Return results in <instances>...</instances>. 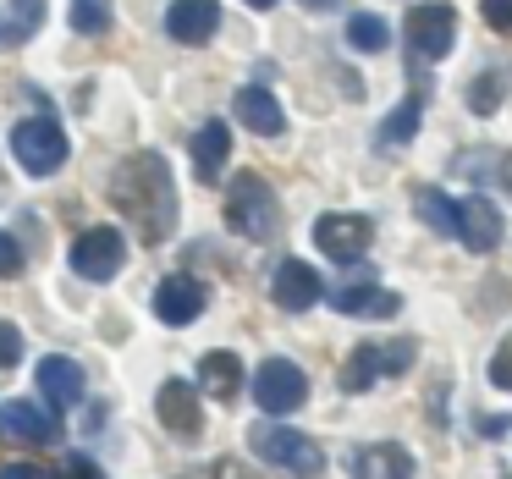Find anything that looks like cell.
<instances>
[{"label": "cell", "instance_id": "cell-23", "mask_svg": "<svg viewBox=\"0 0 512 479\" xmlns=\"http://www.w3.org/2000/svg\"><path fill=\"white\" fill-rule=\"evenodd\" d=\"M457 166H463L468 177H485V182H496V188L512 199V155H507V149H479V155H463Z\"/></svg>", "mask_w": 512, "mask_h": 479}, {"label": "cell", "instance_id": "cell-36", "mask_svg": "<svg viewBox=\"0 0 512 479\" xmlns=\"http://www.w3.org/2000/svg\"><path fill=\"white\" fill-rule=\"evenodd\" d=\"M479 430H485V435H512V419H485Z\"/></svg>", "mask_w": 512, "mask_h": 479}, {"label": "cell", "instance_id": "cell-39", "mask_svg": "<svg viewBox=\"0 0 512 479\" xmlns=\"http://www.w3.org/2000/svg\"><path fill=\"white\" fill-rule=\"evenodd\" d=\"M248 6H254V12H270V6H276V0H248Z\"/></svg>", "mask_w": 512, "mask_h": 479}, {"label": "cell", "instance_id": "cell-18", "mask_svg": "<svg viewBox=\"0 0 512 479\" xmlns=\"http://www.w3.org/2000/svg\"><path fill=\"white\" fill-rule=\"evenodd\" d=\"M353 479H413V457L408 446H358L353 452Z\"/></svg>", "mask_w": 512, "mask_h": 479}, {"label": "cell", "instance_id": "cell-33", "mask_svg": "<svg viewBox=\"0 0 512 479\" xmlns=\"http://www.w3.org/2000/svg\"><path fill=\"white\" fill-rule=\"evenodd\" d=\"M61 479H105V474L89 463V457H78V452H72L67 463H61Z\"/></svg>", "mask_w": 512, "mask_h": 479}, {"label": "cell", "instance_id": "cell-13", "mask_svg": "<svg viewBox=\"0 0 512 479\" xmlns=\"http://www.w3.org/2000/svg\"><path fill=\"white\" fill-rule=\"evenodd\" d=\"M457 243H468V254H490L501 243V210L479 193H468L457 204Z\"/></svg>", "mask_w": 512, "mask_h": 479}, {"label": "cell", "instance_id": "cell-24", "mask_svg": "<svg viewBox=\"0 0 512 479\" xmlns=\"http://www.w3.org/2000/svg\"><path fill=\"white\" fill-rule=\"evenodd\" d=\"M413 210H419V221L430 226L435 237H457V204L446 199L441 188H424L419 199H413Z\"/></svg>", "mask_w": 512, "mask_h": 479}, {"label": "cell", "instance_id": "cell-20", "mask_svg": "<svg viewBox=\"0 0 512 479\" xmlns=\"http://www.w3.org/2000/svg\"><path fill=\"white\" fill-rule=\"evenodd\" d=\"M226 155H232V127L226 122H204L199 133H193V171H199L204 182L221 177Z\"/></svg>", "mask_w": 512, "mask_h": 479}, {"label": "cell", "instance_id": "cell-38", "mask_svg": "<svg viewBox=\"0 0 512 479\" xmlns=\"http://www.w3.org/2000/svg\"><path fill=\"white\" fill-rule=\"evenodd\" d=\"M0 45H17V28H6V23H0Z\"/></svg>", "mask_w": 512, "mask_h": 479}, {"label": "cell", "instance_id": "cell-12", "mask_svg": "<svg viewBox=\"0 0 512 479\" xmlns=\"http://www.w3.org/2000/svg\"><path fill=\"white\" fill-rule=\"evenodd\" d=\"M270 298L292 314L314 309V303H320V270H309L303 259H281V265L270 270Z\"/></svg>", "mask_w": 512, "mask_h": 479}, {"label": "cell", "instance_id": "cell-30", "mask_svg": "<svg viewBox=\"0 0 512 479\" xmlns=\"http://www.w3.org/2000/svg\"><path fill=\"white\" fill-rule=\"evenodd\" d=\"M23 364V336H17L12 320H0V369H12Z\"/></svg>", "mask_w": 512, "mask_h": 479}, {"label": "cell", "instance_id": "cell-25", "mask_svg": "<svg viewBox=\"0 0 512 479\" xmlns=\"http://www.w3.org/2000/svg\"><path fill=\"white\" fill-rule=\"evenodd\" d=\"M347 45H353V50H364V56H380V50L391 45V28L380 23V17L358 12L353 23H347Z\"/></svg>", "mask_w": 512, "mask_h": 479}, {"label": "cell", "instance_id": "cell-16", "mask_svg": "<svg viewBox=\"0 0 512 479\" xmlns=\"http://www.w3.org/2000/svg\"><path fill=\"white\" fill-rule=\"evenodd\" d=\"M232 111H237V122H243L248 133H259V138H281V127H287V116H281L276 94H270V89H259V83L237 89Z\"/></svg>", "mask_w": 512, "mask_h": 479}, {"label": "cell", "instance_id": "cell-37", "mask_svg": "<svg viewBox=\"0 0 512 479\" xmlns=\"http://www.w3.org/2000/svg\"><path fill=\"white\" fill-rule=\"evenodd\" d=\"M298 6H309V12H331V6H342V0H298Z\"/></svg>", "mask_w": 512, "mask_h": 479}, {"label": "cell", "instance_id": "cell-5", "mask_svg": "<svg viewBox=\"0 0 512 479\" xmlns=\"http://www.w3.org/2000/svg\"><path fill=\"white\" fill-rule=\"evenodd\" d=\"M12 155L23 171H34V177H50V171L67 160V133H61L56 116H28V122L12 127Z\"/></svg>", "mask_w": 512, "mask_h": 479}, {"label": "cell", "instance_id": "cell-10", "mask_svg": "<svg viewBox=\"0 0 512 479\" xmlns=\"http://www.w3.org/2000/svg\"><path fill=\"white\" fill-rule=\"evenodd\" d=\"M0 441L6 446H50L56 441V419L28 397L0 402Z\"/></svg>", "mask_w": 512, "mask_h": 479}, {"label": "cell", "instance_id": "cell-11", "mask_svg": "<svg viewBox=\"0 0 512 479\" xmlns=\"http://www.w3.org/2000/svg\"><path fill=\"white\" fill-rule=\"evenodd\" d=\"M155 314L160 325H171V331H182V325H193L204 314V287L188 276V270H177V276H166L155 287Z\"/></svg>", "mask_w": 512, "mask_h": 479}, {"label": "cell", "instance_id": "cell-22", "mask_svg": "<svg viewBox=\"0 0 512 479\" xmlns=\"http://www.w3.org/2000/svg\"><path fill=\"white\" fill-rule=\"evenodd\" d=\"M419 111H424V89H413L408 100H402L397 111H391L386 122L375 127V144H380V149H402L413 133H419Z\"/></svg>", "mask_w": 512, "mask_h": 479}, {"label": "cell", "instance_id": "cell-9", "mask_svg": "<svg viewBox=\"0 0 512 479\" xmlns=\"http://www.w3.org/2000/svg\"><path fill=\"white\" fill-rule=\"evenodd\" d=\"M127 259V237L116 232V226H89V232L72 243V270H78L83 281H111L116 270H122Z\"/></svg>", "mask_w": 512, "mask_h": 479}, {"label": "cell", "instance_id": "cell-4", "mask_svg": "<svg viewBox=\"0 0 512 479\" xmlns=\"http://www.w3.org/2000/svg\"><path fill=\"white\" fill-rule=\"evenodd\" d=\"M413 353H419V342H413V336L353 347V358L342 364V391H369L380 375H402V369H413Z\"/></svg>", "mask_w": 512, "mask_h": 479}, {"label": "cell", "instance_id": "cell-29", "mask_svg": "<svg viewBox=\"0 0 512 479\" xmlns=\"http://www.w3.org/2000/svg\"><path fill=\"white\" fill-rule=\"evenodd\" d=\"M490 386H496V391H512V336L496 347V358H490Z\"/></svg>", "mask_w": 512, "mask_h": 479}, {"label": "cell", "instance_id": "cell-28", "mask_svg": "<svg viewBox=\"0 0 512 479\" xmlns=\"http://www.w3.org/2000/svg\"><path fill=\"white\" fill-rule=\"evenodd\" d=\"M39 23H45V0H12V28H17V39H28Z\"/></svg>", "mask_w": 512, "mask_h": 479}, {"label": "cell", "instance_id": "cell-17", "mask_svg": "<svg viewBox=\"0 0 512 479\" xmlns=\"http://www.w3.org/2000/svg\"><path fill=\"white\" fill-rule=\"evenodd\" d=\"M39 391H45V402L56 413H72L83 402V369L72 358H45L39 364Z\"/></svg>", "mask_w": 512, "mask_h": 479}, {"label": "cell", "instance_id": "cell-14", "mask_svg": "<svg viewBox=\"0 0 512 479\" xmlns=\"http://www.w3.org/2000/svg\"><path fill=\"white\" fill-rule=\"evenodd\" d=\"M215 28H221V6L215 0H171L166 34L177 45H204V39H215Z\"/></svg>", "mask_w": 512, "mask_h": 479}, {"label": "cell", "instance_id": "cell-19", "mask_svg": "<svg viewBox=\"0 0 512 479\" xmlns=\"http://www.w3.org/2000/svg\"><path fill=\"white\" fill-rule=\"evenodd\" d=\"M199 380H204V391H210L215 402H232L237 391H243V358L226 353V347H215V353L199 358Z\"/></svg>", "mask_w": 512, "mask_h": 479}, {"label": "cell", "instance_id": "cell-6", "mask_svg": "<svg viewBox=\"0 0 512 479\" xmlns=\"http://www.w3.org/2000/svg\"><path fill=\"white\" fill-rule=\"evenodd\" d=\"M254 402L265 413H298L309 402V375L292 358H265L254 369Z\"/></svg>", "mask_w": 512, "mask_h": 479}, {"label": "cell", "instance_id": "cell-8", "mask_svg": "<svg viewBox=\"0 0 512 479\" xmlns=\"http://www.w3.org/2000/svg\"><path fill=\"white\" fill-rule=\"evenodd\" d=\"M369 243H375L369 215H320L314 221V248L325 259H336V265H358L369 254Z\"/></svg>", "mask_w": 512, "mask_h": 479}, {"label": "cell", "instance_id": "cell-35", "mask_svg": "<svg viewBox=\"0 0 512 479\" xmlns=\"http://www.w3.org/2000/svg\"><path fill=\"white\" fill-rule=\"evenodd\" d=\"M188 479H243V468H237V463H215V468H204V474H188Z\"/></svg>", "mask_w": 512, "mask_h": 479}, {"label": "cell", "instance_id": "cell-26", "mask_svg": "<svg viewBox=\"0 0 512 479\" xmlns=\"http://www.w3.org/2000/svg\"><path fill=\"white\" fill-rule=\"evenodd\" d=\"M67 17H72V34H105L111 28V0H72L67 6Z\"/></svg>", "mask_w": 512, "mask_h": 479}, {"label": "cell", "instance_id": "cell-1", "mask_svg": "<svg viewBox=\"0 0 512 479\" xmlns=\"http://www.w3.org/2000/svg\"><path fill=\"white\" fill-rule=\"evenodd\" d=\"M111 199L122 210L127 226H138L144 243H166L177 232V188H171V166L166 155L144 149V155H127L111 171Z\"/></svg>", "mask_w": 512, "mask_h": 479}, {"label": "cell", "instance_id": "cell-27", "mask_svg": "<svg viewBox=\"0 0 512 479\" xmlns=\"http://www.w3.org/2000/svg\"><path fill=\"white\" fill-rule=\"evenodd\" d=\"M468 111L474 116H496L501 111V78L496 72H485V78L468 83Z\"/></svg>", "mask_w": 512, "mask_h": 479}, {"label": "cell", "instance_id": "cell-15", "mask_svg": "<svg viewBox=\"0 0 512 479\" xmlns=\"http://www.w3.org/2000/svg\"><path fill=\"white\" fill-rule=\"evenodd\" d=\"M155 413H160V424H166V430H177V435H199V424H204L199 391H193L188 380H166V386H160V397H155Z\"/></svg>", "mask_w": 512, "mask_h": 479}, {"label": "cell", "instance_id": "cell-34", "mask_svg": "<svg viewBox=\"0 0 512 479\" xmlns=\"http://www.w3.org/2000/svg\"><path fill=\"white\" fill-rule=\"evenodd\" d=\"M0 479H50V474L39 463H6V468H0Z\"/></svg>", "mask_w": 512, "mask_h": 479}, {"label": "cell", "instance_id": "cell-7", "mask_svg": "<svg viewBox=\"0 0 512 479\" xmlns=\"http://www.w3.org/2000/svg\"><path fill=\"white\" fill-rule=\"evenodd\" d=\"M457 45V12L452 6H441V0H424V6H413L408 12V50L419 61H441L452 56Z\"/></svg>", "mask_w": 512, "mask_h": 479}, {"label": "cell", "instance_id": "cell-32", "mask_svg": "<svg viewBox=\"0 0 512 479\" xmlns=\"http://www.w3.org/2000/svg\"><path fill=\"white\" fill-rule=\"evenodd\" d=\"M23 270V248H17V237L0 232V276H17Z\"/></svg>", "mask_w": 512, "mask_h": 479}, {"label": "cell", "instance_id": "cell-21", "mask_svg": "<svg viewBox=\"0 0 512 479\" xmlns=\"http://www.w3.org/2000/svg\"><path fill=\"white\" fill-rule=\"evenodd\" d=\"M397 292H380V287H336L331 292V309L336 314H358V320H375V314H397Z\"/></svg>", "mask_w": 512, "mask_h": 479}, {"label": "cell", "instance_id": "cell-3", "mask_svg": "<svg viewBox=\"0 0 512 479\" xmlns=\"http://www.w3.org/2000/svg\"><path fill=\"white\" fill-rule=\"evenodd\" d=\"M248 446H254L270 468H287V474H298V479H314L325 468L320 446L303 430H287V424H254V430H248Z\"/></svg>", "mask_w": 512, "mask_h": 479}, {"label": "cell", "instance_id": "cell-2", "mask_svg": "<svg viewBox=\"0 0 512 479\" xmlns=\"http://www.w3.org/2000/svg\"><path fill=\"white\" fill-rule=\"evenodd\" d=\"M226 226H232L237 237H248V243H270V237H276L281 204H276V193H270L265 177L237 171V177L226 182Z\"/></svg>", "mask_w": 512, "mask_h": 479}, {"label": "cell", "instance_id": "cell-31", "mask_svg": "<svg viewBox=\"0 0 512 479\" xmlns=\"http://www.w3.org/2000/svg\"><path fill=\"white\" fill-rule=\"evenodd\" d=\"M479 12H485V23H490V28L512 34V0H479Z\"/></svg>", "mask_w": 512, "mask_h": 479}]
</instances>
